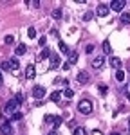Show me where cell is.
Segmentation results:
<instances>
[{
  "label": "cell",
  "mask_w": 130,
  "mask_h": 135,
  "mask_svg": "<svg viewBox=\"0 0 130 135\" xmlns=\"http://www.w3.org/2000/svg\"><path fill=\"white\" fill-rule=\"evenodd\" d=\"M20 106V103L13 97V99H9L7 103L4 104V108H2V112H4V115H9V117H13V115L16 114V108Z\"/></svg>",
  "instance_id": "cell-1"
},
{
  "label": "cell",
  "mask_w": 130,
  "mask_h": 135,
  "mask_svg": "<svg viewBox=\"0 0 130 135\" xmlns=\"http://www.w3.org/2000/svg\"><path fill=\"white\" fill-rule=\"evenodd\" d=\"M78 110H80V114L89 115L90 112H92V103H90L89 99H81V101L78 103Z\"/></svg>",
  "instance_id": "cell-2"
},
{
  "label": "cell",
  "mask_w": 130,
  "mask_h": 135,
  "mask_svg": "<svg viewBox=\"0 0 130 135\" xmlns=\"http://www.w3.org/2000/svg\"><path fill=\"white\" fill-rule=\"evenodd\" d=\"M45 94H47V90H45L43 86H40V85H36V86L32 88V97H34V99H43Z\"/></svg>",
  "instance_id": "cell-3"
},
{
  "label": "cell",
  "mask_w": 130,
  "mask_h": 135,
  "mask_svg": "<svg viewBox=\"0 0 130 135\" xmlns=\"http://www.w3.org/2000/svg\"><path fill=\"white\" fill-rule=\"evenodd\" d=\"M125 6H127V2H125V0H114V2H110V9L116 11V13L123 11V9H125Z\"/></svg>",
  "instance_id": "cell-4"
},
{
  "label": "cell",
  "mask_w": 130,
  "mask_h": 135,
  "mask_svg": "<svg viewBox=\"0 0 130 135\" xmlns=\"http://www.w3.org/2000/svg\"><path fill=\"white\" fill-rule=\"evenodd\" d=\"M60 65H62V58L58 54H53L51 56V61H49V69H58Z\"/></svg>",
  "instance_id": "cell-5"
},
{
  "label": "cell",
  "mask_w": 130,
  "mask_h": 135,
  "mask_svg": "<svg viewBox=\"0 0 130 135\" xmlns=\"http://www.w3.org/2000/svg\"><path fill=\"white\" fill-rule=\"evenodd\" d=\"M108 11H110V6L99 4V6H98V9H96V13H98V16H107V15H108Z\"/></svg>",
  "instance_id": "cell-6"
},
{
  "label": "cell",
  "mask_w": 130,
  "mask_h": 135,
  "mask_svg": "<svg viewBox=\"0 0 130 135\" xmlns=\"http://www.w3.org/2000/svg\"><path fill=\"white\" fill-rule=\"evenodd\" d=\"M0 132H2V135H13V126H11L9 123H2Z\"/></svg>",
  "instance_id": "cell-7"
},
{
  "label": "cell",
  "mask_w": 130,
  "mask_h": 135,
  "mask_svg": "<svg viewBox=\"0 0 130 135\" xmlns=\"http://www.w3.org/2000/svg\"><path fill=\"white\" fill-rule=\"evenodd\" d=\"M103 63H105V58H103V56H98V58L92 60L90 65H92V69H101V67H103Z\"/></svg>",
  "instance_id": "cell-8"
},
{
  "label": "cell",
  "mask_w": 130,
  "mask_h": 135,
  "mask_svg": "<svg viewBox=\"0 0 130 135\" xmlns=\"http://www.w3.org/2000/svg\"><path fill=\"white\" fill-rule=\"evenodd\" d=\"M36 76V69H34V65H27L25 67V78L27 79H32Z\"/></svg>",
  "instance_id": "cell-9"
},
{
  "label": "cell",
  "mask_w": 130,
  "mask_h": 135,
  "mask_svg": "<svg viewBox=\"0 0 130 135\" xmlns=\"http://www.w3.org/2000/svg\"><path fill=\"white\" fill-rule=\"evenodd\" d=\"M51 56H53V54H51V51H49L47 47H43L42 52H40V56H38V60L42 61V60H47V58H51Z\"/></svg>",
  "instance_id": "cell-10"
},
{
  "label": "cell",
  "mask_w": 130,
  "mask_h": 135,
  "mask_svg": "<svg viewBox=\"0 0 130 135\" xmlns=\"http://www.w3.org/2000/svg\"><path fill=\"white\" fill-rule=\"evenodd\" d=\"M110 65H112L116 70H121V60L116 58V56H112V58H110Z\"/></svg>",
  "instance_id": "cell-11"
},
{
  "label": "cell",
  "mask_w": 130,
  "mask_h": 135,
  "mask_svg": "<svg viewBox=\"0 0 130 135\" xmlns=\"http://www.w3.org/2000/svg\"><path fill=\"white\" fill-rule=\"evenodd\" d=\"M89 79H90V78H89V74H87L85 70H81V72L78 74V81H80V83H89Z\"/></svg>",
  "instance_id": "cell-12"
},
{
  "label": "cell",
  "mask_w": 130,
  "mask_h": 135,
  "mask_svg": "<svg viewBox=\"0 0 130 135\" xmlns=\"http://www.w3.org/2000/svg\"><path fill=\"white\" fill-rule=\"evenodd\" d=\"M60 97H62V92H60V90H54V92L51 94V101H53V103H58Z\"/></svg>",
  "instance_id": "cell-13"
},
{
  "label": "cell",
  "mask_w": 130,
  "mask_h": 135,
  "mask_svg": "<svg viewBox=\"0 0 130 135\" xmlns=\"http://www.w3.org/2000/svg\"><path fill=\"white\" fill-rule=\"evenodd\" d=\"M101 47H103V52H105V54H110L112 47H110V42H108V40H105V42L101 43Z\"/></svg>",
  "instance_id": "cell-14"
},
{
  "label": "cell",
  "mask_w": 130,
  "mask_h": 135,
  "mask_svg": "<svg viewBox=\"0 0 130 135\" xmlns=\"http://www.w3.org/2000/svg\"><path fill=\"white\" fill-rule=\"evenodd\" d=\"M119 20H121V23H123V25H127V23H130V13H123Z\"/></svg>",
  "instance_id": "cell-15"
},
{
  "label": "cell",
  "mask_w": 130,
  "mask_h": 135,
  "mask_svg": "<svg viewBox=\"0 0 130 135\" xmlns=\"http://www.w3.org/2000/svg\"><path fill=\"white\" fill-rule=\"evenodd\" d=\"M25 51H27L25 45H18V47L15 49V54H16V56H22V54H25Z\"/></svg>",
  "instance_id": "cell-16"
},
{
  "label": "cell",
  "mask_w": 130,
  "mask_h": 135,
  "mask_svg": "<svg viewBox=\"0 0 130 135\" xmlns=\"http://www.w3.org/2000/svg\"><path fill=\"white\" fill-rule=\"evenodd\" d=\"M76 61H78V52H76V51H72L71 54H69V63L72 65V63H76Z\"/></svg>",
  "instance_id": "cell-17"
},
{
  "label": "cell",
  "mask_w": 130,
  "mask_h": 135,
  "mask_svg": "<svg viewBox=\"0 0 130 135\" xmlns=\"http://www.w3.org/2000/svg\"><path fill=\"white\" fill-rule=\"evenodd\" d=\"M58 45H60V51H62V52H65V54H71V52H69V47H67V43H65V42H60Z\"/></svg>",
  "instance_id": "cell-18"
},
{
  "label": "cell",
  "mask_w": 130,
  "mask_h": 135,
  "mask_svg": "<svg viewBox=\"0 0 130 135\" xmlns=\"http://www.w3.org/2000/svg\"><path fill=\"white\" fill-rule=\"evenodd\" d=\"M92 16H94V13H92V11H87L81 18H83V22H89V20H92Z\"/></svg>",
  "instance_id": "cell-19"
},
{
  "label": "cell",
  "mask_w": 130,
  "mask_h": 135,
  "mask_svg": "<svg viewBox=\"0 0 130 135\" xmlns=\"http://www.w3.org/2000/svg\"><path fill=\"white\" fill-rule=\"evenodd\" d=\"M9 65H11V70H16V69L20 67V63H18V60H9Z\"/></svg>",
  "instance_id": "cell-20"
},
{
  "label": "cell",
  "mask_w": 130,
  "mask_h": 135,
  "mask_svg": "<svg viewBox=\"0 0 130 135\" xmlns=\"http://www.w3.org/2000/svg\"><path fill=\"white\" fill-rule=\"evenodd\" d=\"M116 79L118 81H125V72L123 70H116Z\"/></svg>",
  "instance_id": "cell-21"
},
{
  "label": "cell",
  "mask_w": 130,
  "mask_h": 135,
  "mask_svg": "<svg viewBox=\"0 0 130 135\" xmlns=\"http://www.w3.org/2000/svg\"><path fill=\"white\" fill-rule=\"evenodd\" d=\"M72 135H87V132H85V128H81V126H78L74 130V133Z\"/></svg>",
  "instance_id": "cell-22"
},
{
  "label": "cell",
  "mask_w": 130,
  "mask_h": 135,
  "mask_svg": "<svg viewBox=\"0 0 130 135\" xmlns=\"http://www.w3.org/2000/svg\"><path fill=\"white\" fill-rule=\"evenodd\" d=\"M53 18L54 20H60V18H62V9H54L53 11Z\"/></svg>",
  "instance_id": "cell-23"
},
{
  "label": "cell",
  "mask_w": 130,
  "mask_h": 135,
  "mask_svg": "<svg viewBox=\"0 0 130 135\" xmlns=\"http://www.w3.org/2000/svg\"><path fill=\"white\" fill-rule=\"evenodd\" d=\"M63 95L67 97V99H72V95H74V92H72L71 88H65V90H63Z\"/></svg>",
  "instance_id": "cell-24"
},
{
  "label": "cell",
  "mask_w": 130,
  "mask_h": 135,
  "mask_svg": "<svg viewBox=\"0 0 130 135\" xmlns=\"http://www.w3.org/2000/svg\"><path fill=\"white\" fill-rule=\"evenodd\" d=\"M56 119H58V117H54V115H51V114L45 115V123H56Z\"/></svg>",
  "instance_id": "cell-25"
},
{
  "label": "cell",
  "mask_w": 130,
  "mask_h": 135,
  "mask_svg": "<svg viewBox=\"0 0 130 135\" xmlns=\"http://www.w3.org/2000/svg\"><path fill=\"white\" fill-rule=\"evenodd\" d=\"M0 69H2V70H11L9 61H2V63H0Z\"/></svg>",
  "instance_id": "cell-26"
},
{
  "label": "cell",
  "mask_w": 130,
  "mask_h": 135,
  "mask_svg": "<svg viewBox=\"0 0 130 135\" xmlns=\"http://www.w3.org/2000/svg\"><path fill=\"white\" fill-rule=\"evenodd\" d=\"M27 36H29V38H34V36H36V29H34V27H29V29H27Z\"/></svg>",
  "instance_id": "cell-27"
},
{
  "label": "cell",
  "mask_w": 130,
  "mask_h": 135,
  "mask_svg": "<svg viewBox=\"0 0 130 135\" xmlns=\"http://www.w3.org/2000/svg\"><path fill=\"white\" fill-rule=\"evenodd\" d=\"M4 42H6V43H9V45H11V43H15V36H11V34H7V36L4 38Z\"/></svg>",
  "instance_id": "cell-28"
},
{
  "label": "cell",
  "mask_w": 130,
  "mask_h": 135,
  "mask_svg": "<svg viewBox=\"0 0 130 135\" xmlns=\"http://www.w3.org/2000/svg\"><path fill=\"white\" fill-rule=\"evenodd\" d=\"M98 88H99V92H101V95H107V85H99Z\"/></svg>",
  "instance_id": "cell-29"
},
{
  "label": "cell",
  "mask_w": 130,
  "mask_h": 135,
  "mask_svg": "<svg viewBox=\"0 0 130 135\" xmlns=\"http://www.w3.org/2000/svg\"><path fill=\"white\" fill-rule=\"evenodd\" d=\"M22 117H24V115H22V114H20V112H16V114L13 115V117H11V119H13V121H20Z\"/></svg>",
  "instance_id": "cell-30"
},
{
  "label": "cell",
  "mask_w": 130,
  "mask_h": 135,
  "mask_svg": "<svg viewBox=\"0 0 130 135\" xmlns=\"http://www.w3.org/2000/svg\"><path fill=\"white\" fill-rule=\"evenodd\" d=\"M45 42H47L45 36H40V38H38V43H40V45H45Z\"/></svg>",
  "instance_id": "cell-31"
},
{
  "label": "cell",
  "mask_w": 130,
  "mask_h": 135,
  "mask_svg": "<svg viewBox=\"0 0 130 135\" xmlns=\"http://www.w3.org/2000/svg\"><path fill=\"white\" fill-rule=\"evenodd\" d=\"M60 124H62V117H58V119H56V123H54V130H56Z\"/></svg>",
  "instance_id": "cell-32"
},
{
  "label": "cell",
  "mask_w": 130,
  "mask_h": 135,
  "mask_svg": "<svg viewBox=\"0 0 130 135\" xmlns=\"http://www.w3.org/2000/svg\"><path fill=\"white\" fill-rule=\"evenodd\" d=\"M15 99H16L18 103H22V101H24V97H22V94H16V95H15Z\"/></svg>",
  "instance_id": "cell-33"
},
{
  "label": "cell",
  "mask_w": 130,
  "mask_h": 135,
  "mask_svg": "<svg viewBox=\"0 0 130 135\" xmlns=\"http://www.w3.org/2000/svg\"><path fill=\"white\" fill-rule=\"evenodd\" d=\"M94 51V45H87V49H85V52H89V54H90V52Z\"/></svg>",
  "instance_id": "cell-34"
},
{
  "label": "cell",
  "mask_w": 130,
  "mask_h": 135,
  "mask_svg": "<svg viewBox=\"0 0 130 135\" xmlns=\"http://www.w3.org/2000/svg\"><path fill=\"white\" fill-rule=\"evenodd\" d=\"M32 7H40V2L38 0H32Z\"/></svg>",
  "instance_id": "cell-35"
},
{
  "label": "cell",
  "mask_w": 130,
  "mask_h": 135,
  "mask_svg": "<svg viewBox=\"0 0 130 135\" xmlns=\"http://www.w3.org/2000/svg\"><path fill=\"white\" fill-rule=\"evenodd\" d=\"M49 135H58V133H56V130H53V132H49Z\"/></svg>",
  "instance_id": "cell-36"
},
{
  "label": "cell",
  "mask_w": 130,
  "mask_h": 135,
  "mask_svg": "<svg viewBox=\"0 0 130 135\" xmlns=\"http://www.w3.org/2000/svg\"><path fill=\"white\" fill-rule=\"evenodd\" d=\"M0 85H2V70H0Z\"/></svg>",
  "instance_id": "cell-37"
},
{
  "label": "cell",
  "mask_w": 130,
  "mask_h": 135,
  "mask_svg": "<svg viewBox=\"0 0 130 135\" xmlns=\"http://www.w3.org/2000/svg\"><path fill=\"white\" fill-rule=\"evenodd\" d=\"M110 135H119V133H118V132H112V133H110Z\"/></svg>",
  "instance_id": "cell-38"
},
{
  "label": "cell",
  "mask_w": 130,
  "mask_h": 135,
  "mask_svg": "<svg viewBox=\"0 0 130 135\" xmlns=\"http://www.w3.org/2000/svg\"><path fill=\"white\" fill-rule=\"evenodd\" d=\"M128 126H130V117H128Z\"/></svg>",
  "instance_id": "cell-39"
}]
</instances>
